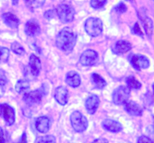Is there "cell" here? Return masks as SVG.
<instances>
[{
	"mask_svg": "<svg viewBox=\"0 0 154 143\" xmlns=\"http://www.w3.org/2000/svg\"><path fill=\"white\" fill-rule=\"evenodd\" d=\"M77 41V35L69 27L62 29L56 36V45L65 53L72 51Z\"/></svg>",
	"mask_w": 154,
	"mask_h": 143,
	"instance_id": "cell-1",
	"label": "cell"
},
{
	"mask_svg": "<svg viewBox=\"0 0 154 143\" xmlns=\"http://www.w3.org/2000/svg\"><path fill=\"white\" fill-rule=\"evenodd\" d=\"M85 30L92 37H97L103 31V22L97 17H89L85 22Z\"/></svg>",
	"mask_w": 154,
	"mask_h": 143,
	"instance_id": "cell-2",
	"label": "cell"
},
{
	"mask_svg": "<svg viewBox=\"0 0 154 143\" xmlns=\"http://www.w3.org/2000/svg\"><path fill=\"white\" fill-rule=\"evenodd\" d=\"M70 122L74 130L78 133L84 132L88 125V120L81 112L75 111L71 114Z\"/></svg>",
	"mask_w": 154,
	"mask_h": 143,
	"instance_id": "cell-3",
	"label": "cell"
},
{
	"mask_svg": "<svg viewBox=\"0 0 154 143\" xmlns=\"http://www.w3.org/2000/svg\"><path fill=\"white\" fill-rule=\"evenodd\" d=\"M57 15L59 20L63 23L72 22L75 16V10L71 5L66 4L59 5L56 8Z\"/></svg>",
	"mask_w": 154,
	"mask_h": 143,
	"instance_id": "cell-4",
	"label": "cell"
},
{
	"mask_svg": "<svg viewBox=\"0 0 154 143\" xmlns=\"http://www.w3.org/2000/svg\"><path fill=\"white\" fill-rule=\"evenodd\" d=\"M130 96V89L128 87L120 86L114 91L112 94V100L116 105H123L128 102Z\"/></svg>",
	"mask_w": 154,
	"mask_h": 143,
	"instance_id": "cell-5",
	"label": "cell"
},
{
	"mask_svg": "<svg viewBox=\"0 0 154 143\" xmlns=\"http://www.w3.org/2000/svg\"><path fill=\"white\" fill-rule=\"evenodd\" d=\"M137 15H138L140 20L141 21L146 35L149 38H151L152 32H153V23H152V20H151L150 17H148L147 14H146V9L144 8H140L138 12H137Z\"/></svg>",
	"mask_w": 154,
	"mask_h": 143,
	"instance_id": "cell-6",
	"label": "cell"
},
{
	"mask_svg": "<svg viewBox=\"0 0 154 143\" xmlns=\"http://www.w3.org/2000/svg\"><path fill=\"white\" fill-rule=\"evenodd\" d=\"M45 94L43 92V90H35V91H30L26 93L23 97V100L28 106H35L38 104L42 100V97Z\"/></svg>",
	"mask_w": 154,
	"mask_h": 143,
	"instance_id": "cell-7",
	"label": "cell"
},
{
	"mask_svg": "<svg viewBox=\"0 0 154 143\" xmlns=\"http://www.w3.org/2000/svg\"><path fill=\"white\" fill-rule=\"evenodd\" d=\"M129 60L131 66L137 70L147 69L150 64L147 57L140 54H132L130 57Z\"/></svg>",
	"mask_w": 154,
	"mask_h": 143,
	"instance_id": "cell-8",
	"label": "cell"
},
{
	"mask_svg": "<svg viewBox=\"0 0 154 143\" xmlns=\"http://www.w3.org/2000/svg\"><path fill=\"white\" fill-rule=\"evenodd\" d=\"M98 60V54L93 50H86L80 57L81 64L85 66H91L95 64Z\"/></svg>",
	"mask_w": 154,
	"mask_h": 143,
	"instance_id": "cell-9",
	"label": "cell"
},
{
	"mask_svg": "<svg viewBox=\"0 0 154 143\" xmlns=\"http://www.w3.org/2000/svg\"><path fill=\"white\" fill-rule=\"evenodd\" d=\"M2 114L7 126H11L15 121V112L14 109L8 104L2 105Z\"/></svg>",
	"mask_w": 154,
	"mask_h": 143,
	"instance_id": "cell-10",
	"label": "cell"
},
{
	"mask_svg": "<svg viewBox=\"0 0 154 143\" xmlns=\"http://www.w3.org/2000/svg\"><path fill=\"white\" fill-rule=\"evenodd\" d=\"M27 69L34 78L39 75L41 70V61L39 58L35 54H31L29 57V66Z\"/></svg>",
	"mask_w": 154,
	"mask_h": 143,
	"instance_id": "cell-11",
	"label": "cell"
},
{
	"mask_svg": "<svg viewBox=\"0 0 154 143\" xmlns=\"http://www.w3.org/2000/svg\"><path fill=\"white\" fill-rule=\"evenodd\" d=\"M41 28L39 23L35 19H31L25 25V32L29 36H35L40 33Z\"/></svg>",
	"mask_w": 154,
	"mask_h": 143,
	"instance_id": "cell-12",
	"label": "cell"
},
{
	"mask_svg": "<svg viewBox=\"0 0 154 143\" xmlns=\"http://www.w3.org/2000/svg\"><path fill=\"white\" fill-rule=\"evenodd\" d=\"M100 104V99L97 96L91 95L87 98L85 101V108L88 114L94 115L97 111Z\"/></svg>",
	"mask_w": 154,
	"mask_h": 143,
	"instance_id": "cell-13",
	"label": "cell"
},
{
	"mask_svg": "<svg viewBox=\"0 0 154 143\" xmlns=\"http://www.w3.org/2000/svg\"><path fill=\"white\" fill-rule=\"evenodd\" d=\"M54 99L61 106H65L68 102V91L65 87L60 86L54 91Z\"/></svg>",
	"mask_w": 154,
	"mask_h": 143,
	"instance_id": "cell-14",
	"label": "cell"
},
{
	"mask_svg": "<svg viewBox=\"0 0 154 143\" xmlns=\"http://www.w3.org/2000/svg\"><path fill=\"white\" fill-rule=\"evenodd\" d=\"M102 127L103 129L111 133L120 132L122 130V126L119 122L112 119H105L102 121Z\"/></svg>",
	"mask_w": 154,
	"mask_h": 143,
	"instance_id": "cell-15",
	"label": "cell"
},
{
	"mask_svg": "<svg viewBox=\"0 0 154 143\" xmlns=\"http://www.w3.org/2000/svg\"><path fill=\"white\" fill-rule=\"evenodd\" d=\"M50 125V120L46 116H41L35 120V128L42 133H45L49 130Z\"/></svg>",
	"mask_w": 154,
	"mask_h": 143,
	"instance_id": "cell-16",
	"label": "cell"
},
{
	"mask_svg": "<svg viewBox=\"0 0 154 143\" xmlns=\"http://www.w3.org/2000/svg\"><path fill=\"white\" fill-rule=\"evenodd\" d=\"M2 18L5 25L12 29H17L20 24V20L18 19V17L12 13H5L2 14Z\"/></svg>",
	"mask_w": 154,
	"mask_h": 143,
	"instance_id": "cell-17",
	"label": "cell"
},
{
	"mask_svg": "<svg viewBox=\"0 0 154 143\" xmlns=\"http://www.w3.org/2000/svg\"><path fill=\"white\" fill-rule=\"evenodd\" d=\"M65 82L71 88H78L81 84L80 76L75 71H70L66 74Z\"/></svg>",
	"mask_w": 154,
	"mask_h": 143,
	"instance_id": "cell-18",
	"label": "cell"
},
{
	"mask_svg": "<svg viewBox=\"0 0 154 143\" xmlns=\"http://www.w3.org/2000/svg\"><path fill=\"white\" fill-rule=\"evenodd\" d=\"M125 110L133 116H140L143 113L141 107L134 101L126 102L125 104Z\"/></svg>",
	"mask_w": 154,
	"mask_h": 143,
	"instance_id": "cell-19",
	"label": "cell"
},
{
	"mask_svg": "<svg viewBox=\"0 0 154 143\" xmlns=\"http://www.w3.org/2000/svg\"><path fill=\"white\" fill-rule=\"evenodd\" d=\"M131 49V45L130 42H127V41L120 40L118 41L115 44L113 48H112V51L116 54H122L129 51Z\"/></svg>",
	"mask_w": 154,
	"mask_h": 143,
	"instance_id": "cell-20",
	"label": "cell"
},
{
	"mask_svg": "<svg viewBox=\"0 0 154 143\" xmlns=\"http://www.w3.org/2000/svg\"><path fill=\"white\" fill-rule=\"evenodd\" d=\"M91 81H92V83L94 84V87L97 89H103L106 85V81L97 73H93L91 75Z\"/></svg>",
	"mask_w": 154,
	"mask_h": 143,
	"instance_id": "cell-21",
	"label": "cell"
},
{
	"mask_svg": "<svg viewBox=\"0 0 154 143\" xmlns=\"http://www.w3.org/2000/svg\"><path fill=\"white\" fill-rule=\"evenodd\" d=\"M29 88V83L27 79H20L16 83L15 90L19 94L25 93Z\"/></svg>",
	"mask_w": 154,
	"mask_h": 143,
	"instance_id": "cell-22",
	"label": "cell"
},
{
	"mask_svg": "<svg viewBox=\"0 0 154 143\" xmlns=\"http://www.w3.org/2000/svg\"><path fill=\"white\" fill-rule=\"evenodd\" d=\"M125 82L127 84V86L129 89H140L141 88V84L140 82L137 80L133 76H129L126 79Z\"/></svg>",
	"mask_w": 154,
	"mask_h": 143,
	"instance_id": "cell-23",
	"label": "cell"
},
{
	"mask_svg": "<svg viewBox=\"0 0 154 143\" xmlns=\"http://www.w3.org/2000/svg\"><path fill=\"white\" fill-rule=\"evenodd\" d=\"M11 49L13 52L15 53L16 54H18V55H23L25 54L24 48L20 44H19L17 42H14L11 44Z\"/></svg>",
	"mask_w": 154,
	"mask_h": 143,
	"instance_id": "cell-24",
	"label": "cell"
},
{
	"mask_svg": "<svg viewBox=\"0 0 154 143\" xmlns=\"http://www.w3.org/2000/svg\"><path fill=\"white\" fill-rule=\"evenodd\" d=\"M26 5L32 8H37L42 7L45 4V0H25Z\"/></svg>",
	"mask_w": 154,
	"mask_h": 143,
	"instance_id": "cell-25",
	"label": "cell"
},
{
	"mask_svg": "<svg viewBox=\"0 0 154 143\" xmlns=\"http://www.w3.org/2000/svg\"><path fill=\"white\" fill-rule=\"evenodd\" d=\"M9 57V50L5 47H0V63H5Z\"/></svg>",
	"mask_w": 154,
	"mask_h": 143,
	"instance_id": "cell-26",
	"label": "cell"
},
{
	"mask_svg": "<svg viewBox=\"0 0 154 143\" xmlns=\"http://www.w3.org/2000/svg\"><path fill=\"white\" fill-rule=\"evenodd\" d=\"M36 143H56V139L52 135L45 136L37 139Z\"/></svg>",
	"mask_w": 154,
	"mask_h": 143,
	"instance_id": "cell-27",
	"label": "cell"
},
{
	"mask_svg": "<svg viewBox=\"0 0 154 143\" xmlns=\"http://www.w3.org/2000/svg\"><path fill=\"white\" fill-rule=\"evenodd\" d=\"M107 0H91V6L94 9H99L104 6Z\"/></svg>",
	"mask_w": 154,
	"mask_h": 143,
	"instance_id": "cell-28",
	"label": "cell"
},
{
	"mask_svg": "<svg viewBox=\"0 0 154 143\" xmlns=\"http://www.w3.org/2000/svg\"><path fill=\"white\" fill-rule=\"evenodd\" d=\"M114 11L116 13H118V14H122V13H125L127 11V7L123 2H119L114 8Z\"/></svg>",
	"mask_w": 154,
	"mask_h": 143,
	"instance_id": "cell-29",
	"label": "cell"
},
{
	"mask_svg": "<svg viewBox=\"0 0 154 143\" xmlns=\"http://www.w3.org/2000/svg\"><path fill=\"white\" fill-rule=\"evenodd\" d=\"M8 82V79L5 73L2 69H0V86L4 87Z\"/></svg>",
	"mask_w": 154,
	"mask_h": 143,
	"instance_id": "cell-30",
	"label": "cell"
},
{
	"mask_svg": "<svg viewBox=\"0 0 154 143\" xmlns=\"http://www.w3.org/2000/svg\"><path fill=\"white\" fill-rule=\"evenodd\" d=\"M57 15V11H56V9H52V10H48V11H46L44 14V16L46 19L48 20H51V19L54 18L55 16Z\"/></svg>",
	"mask_w": 154,
	"mask_h": 143,
	"instance_id": "cell-31",
	"label": "cell"
},
{
	"mask_svg": "<svg viewBox=\"0 0 154 143\" xmlns=\"http://www.w3.org/2000/svg\"><path fill=\"white\" fill-rule=\"evenodd\" d=\"M132 32L134 34H136V35H140V36L143 37V32H142L141 29H140L138 23H136L134 25V26H133L132 28Z\"/></svg>",
	"mask_w": 154,
	"mask_h": 143,
	"instance_id": "cell-32",
	"label": "cell"
},
{
	"mask_svg": "<svg viewBox=\"0 0 154 143\" xmlns=\"http://www.w3.org/2000/svg\"><path fill=\"white\" fill-rule=\"evenodd\" d=\"M137 143H154L153 141L146 136H141L138 138Z\"/></svg>",
	"mask_w": 154,
	"mask_h": 143,
	"instance_id": "cell-33",
	"label": "cell"
},
{
	"mask_svg": "<svg viewBox=\"0 0 154 143\" xmlns=\"http://www.w3.org/2000/svg\"><path fill=\"white\" fill-rule=\"evenodd\" d=\"M5 142V135L2 127H0V143Z\"/></svg>",
	"mask_w": 154,
	"mask_h": 143,
	"instance_id": "cell-34",
	"label": "cell"
},
{
	"mask_svg": "<svg viewBox=\"0 0 154 143\" xmlns=\"http://www.w3.org/2000/svg\"><path fill=\"white\" fill-rule=\"evenodd\" d=\"M91 143H108V141L104 138H99L93 141Z\"/></svg>",
	"mask_w": 154,
	"mask_h": 143,
	"instance_id": "cell-35",
	"label": "cell"
},
{
	"mask_svg": "<svg viewBox=\"0 0 154 143\" xmlns=\"http://www.w3.org/2000/svg\"><path fill=\"white\" fill-rule=\"evenodd\" d=\"M17 143H26V135L25 133H23Z\"/></svg>",
	"mask_w": 154,
	"mask_h": 143,
	"instance_id": "cell-36",
	"label": "cell"
},
{
	"mask_svg": "<svg viewBox=\"0 0 154 143\" xmlns=\"http://www.w3.org/2000/svg\"><path fill=\"white\" fill-rule=\"evenodd\" d=\"M3 87L0 86V97H2V95H3V93H4V91H3Z\"/></svg>",
	"mask_w": 154,
	"mask_h": 143,
	"instance_id": "cell-37",
	"label": "cell"
},
{
	"mask_svg": "<svg viewBox=\"0 0 154 143\" xmlns=\"http://www.w3.org/2000/svg\"><path fill=\"white\" fill-rule=\"evenodd\" d=\"M11 2H12L13 5H17V3H18V2H19V0H11Z\"/></svg>",
	"mask_w": 154,
	"mask_h": 143,
	"instance_id": "cell-38",
	"label": "cell"
},
{
	"mask_svg": "<svg viewBox=\"0 0 154 143\" xmlns=\"http://www.w3.org/2000/svg\"><path fill=\"white\" fill-rule=\"evenodd\" d=\"M2 114V105H0V115Z\"/></svg>",
	"mask_w": 154,
	"mask_h": 143,
	"instance_id": "cell-39",
	"label": "cell"
},
{
	"mask_svg": "<svg viewBox=\"0 0 154 143\" xmlns=\"http://www.w3.org/2000/svg\"><path fill=\"white\" fill-rule=\"evenodd\" d=\"M152 90H153V94H154V83L153 85H152Z\"/></svg>",
	"mask_w": 154,
	"mask_h": 143,
	"instance_id": "cell-40",
	"label": "cell"
}]
</instances>
